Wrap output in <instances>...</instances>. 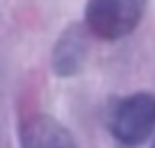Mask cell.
Here are the masks:
<instances>
[{
    "label": "cell",
    "mask_w": 155,
    "mask_h": 148,
    "mask_svg": "<svg viewBox=\"0 0 155 148\" xmlns=\"http://www.w3.org/2000/svg\"><path fill=\"white\" fill-rule=\"evenodd\" d=\"M144 14V0H89L84 25L98 39L116 41L137 28Z\"/></svg>",
    "instance_id": "2"
},
{
    "label": "cell",
    "mask_w": 155,
    "mask_h": 148,
    "mask_svg": "<svg viewBox=\"0 0 155 148\" xmlns=\"http://www.w3.org/2000/svg\"><path fill=\"white\" fill-rule=\"evenodd\" d=\"M87 55V46H84V32L80 25H71L64 30V34L57 39L53 48V68L59 77H71L80 71Z\"/></svg>",
    "instance_id": "4"
},
{
    "label": "cell",
    "mask_w": 155,
    "mask_h": 148,
    "mask_svg": "<svg viewBox=\"0 0 155 148\" xmlns=\"http://www.w3.org/2000/svg\"><path fill=\"white\" fill-rule=\"evenodd\" d=\"M150 148H155V141H153V146H150Z\"/></svg>",
    "instance_id": "5"
},
{
    "label": "cell",
    "mask_w": 155,
    "mask_h": 148,
    "mask_svg": "<svg viewBox=\"0 0 155 148\" xmlns=\"http://www.w3.org/2000/svg\"><path fill=\"white\" fill-rule=\"evenodd\" d=\"M21 148H78V143L55 119L32 116L21 128Z\"/></svg>",
    "instance_id": "3"
},
{
    "label": "cell",
    "mask_w": 155,
    "mask_h": 148,
    "mask_svg": "<svg viewBox=\"0 0 155 148\" xmlns=\"http://www.w3.org/2000/svg\"><path fill=\"white\" fill-rule=\"evenodd\" d=\"M110 132L123 148H137L155 132V96L137 91L116 103L110 114Z\"/></svg>",
    "instance_id": "1"
}]
</instances>
